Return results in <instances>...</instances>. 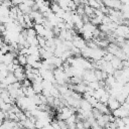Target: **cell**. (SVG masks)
<instances>
[{
  "label": "cell",
  "instance_id": "obj_1",
  "mask_svg": "<svg viewBox=\"0 0 129 129\" xmlns=\"http://www.w3.org/2000/svg\"><path fill=\"white\" fill-rule=\"evenodd\" d=\"M73 44H74V46H76V47L79 48L80 50H82V49H84L85 47L88 46V43L86 42V40H85L83 37L79 36V35H76V36L74 37V39H73Z\"/></svg>",
  "mask_w": 129,
  "mask_h": 129
},
{
  "label": "cell",
  "instance_id": "obj_2",
  "mask_svg": "<svg viewBox=\"0 0 129 129\" xmlns=\"http://www.w3.org/2000/svg\"><path fill=\"white\" fill-rule=\"evenodd\" d=\"M112 115H113L115 118L123 119V118H125V117H128V116H129V110H128V109H126L125 107L121 106L119 109L115 110V111L112 113Z\"/></svg>",
  "mask_w": 129,
  "mask_h": 129
},
{
  "label": "cell",
  "instance_id": "obj_3",
  "mask_svg": "<svg viewBox=\"0 0 129 129\" xmlns=\"http://www.w3.org/2000/svg\"><path fill=\"white\" fill-rule=\"evenodd\" d=\"M83 80L85 81L86 84H89V83H92V82H97L98 80H97V78L95 76V70H88V71H86Z\"/></svg>",
  "mask_w": 129,
  "mask_h": 129
},
{
  "label": "cell",
  "instance_id": "obj_4",
  "mask_svg": "<svg viewBox=\"0 0 129 129\" xmlns=\"http://www.w3.org/2000/svg\"><path fill=\"white\" fill-rule=\"evenodd\" d=\"M103 3L107 8L115 9V10H121V7L123 5V3L121 1H116V0H113V1H106L105 0Z\"/></svg>",
  "mask_w": 129,
  "mask_h": 129
},
{
  "label": "cell",
  "instance_id": "obj_5",
  "mask_svg": "<svg viewBox=\"0 0 129 129\" xmlns=\"http://www.w3.org/2000/svg\"><path fill=\"white\" fill-rule=\"evenodd\" d=\"M15 53L13 52H8L6 54H1V63H5L6 66L12 63L14 61V59L16 58L15 57Z\"/></svg>",
  "mask_w": 129,
  "mask_h": 129
},
{
  "label": "cell",
  "instance_id": "obj_6",
  "mask_svg": "<svg viewBox=\"0 0 129 129\" xmlns=\"http://www.w3.org/2000/svg\"><path fill=\"white\" fill-rule=\"evenodd\" d=\"M108 107H109V109H110V111H112V112H114L115 110H117V109H119L122 105L115 99V98H113V97H110V99H109V101H108Z\"/></svg>",
  "mask_w": 129,
  "mask_h": 129
},
{
  "label": "cell",
  "instance_id": "obj_7",
  "mask_svg": "<svg viewBox=\"0 0 129 129\" xmlns=\"http://www.w3.org/2000/svg\"><path fill=\"white\" fill-rule=\"evenodd\" d=\"M96 109H97L101 114H103V115H111V114H112L107 104H103V103H100V102H99L98 105H97V107H96Z\"/></svg>",
  "mask_w": 129,
  "mask_h": 129
},
{
  "label": "cell",
  "instance_id": "obj_8",
  "mask_svg": "<svg viewBox=\"0 0 129 129\" xmlns=\"http://www.w3.org/2000/svg\"><path fill=\"white\" fill-rule=\"evenodd\" d=\"M111 64L113 66V68L117 71V70H123L124 69V67H123V60H121L120 58H118V57H114L111 61Z\"/></svg>",
  "mask_w": 129,
  "mask_h": 129
},
{
  "label": "cell",
  "instance_id": "obj_9",
  "mask_svg": "<svg viewBox=\"0 0 129 129\" xmlns=\"http://www.w3.org/2000/svg\"><path fill=\"white\" fill-rule=\"evenodd\" d=\"M80 108L84 111H87V112H92L93 111V106L85 99H82L81 100V103H80Z\"/></svg>",
  "mask_w": 129,
  "mask_h": 129
},
{
  "label": "cell",
  "instance_id": "obj_10",
  "mask_svg": "<svg viewBox=\"0 0 129 129\" xmlns=\"http://www.w3.org/2000/svg\"><path fill=\"white\" fill-rule=\"evenodd\" d=\"M34 29H35V31L37 33V36L44 37L45 32H46V28L42 24H34Z\"/></svg>",
  "mask_w": 129,
  "mask_h": 129
},
{
  "label": "cell",
  "instance_id": "obj_11",
  "mask_svg": "<svg viewBox=\"0 0 129 129\" xmlns=\"http://www.w3.org/2000/svg\"><path fill=\"white\" fill-rule=\"evenodd\" d=\"M17 59L19 61V64L23 68H25L28 63H27V55H22V54H18L17 55Z\"/></svg>",
  "mask_w": 129,
  "mask_h": 129
},
{
  "label": "cell",
  "instance_id": "obj_12",
  "mask_svg": "<svg viewBox=\"0 0 129 129\" xmlns=\"http://www.w3.org/2000/svg\"><path fill=\"white\" fill-rule=\"evenodd\" d=\"M88 85V87L89 88H91L92 90H94V91H97L98 89H100L101 88V83L100 82H92V83H89V84H87Z\"/></svg>",
  "mask_w": 129,
  "mask_h": 129
},
{
  "label": "cell",
  "instance_id": "obj_13",
  "mask_svg": "<svg viewBox=\"0 0 129 129\" xmlns=\"http://www.w3.org/2000/svg\"><path fill=\"white\" fill-rule=\"evenodd\" d=\"M37 39H38V46L40 48H45L46 47V39L41 36H37Z\"/></svg>",
  "mask_w": 129,
  "mask_h": 129
},
{
  "label": "cell",
  "instance_id": "obj_14",
  "mask_svg": "<svg viewBox=\"0 0 129 129\" xmlns=\"http://www.w3.org/2000/svg\"><path fill=\"white\" fill-rule=\"evenodd\" d=\"M123 91H124L127 95H129V83H127V84L124 85V87H123Z\"/></svg>",
  "mask_w": 129,
  "mask_h": 129
},
{
  "label": "cell",
  "instance_id": "obj_15",
  "mask_svg": "<svg viewBox=\"0 0 129 129\" xmlns=\"http://www.w3.org/2000/svg\"><path fill=\"white\" fill-rule=\"evenodd\" d=\"M21 129H25V128H21Z\"/></svg>",
  "mask_w": 129,
  "mask_h": 129
}]
</instances>
